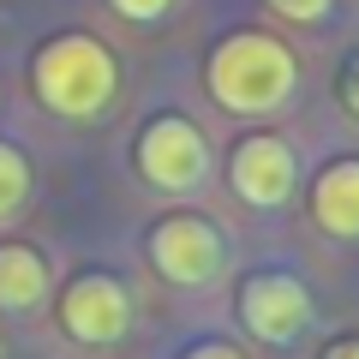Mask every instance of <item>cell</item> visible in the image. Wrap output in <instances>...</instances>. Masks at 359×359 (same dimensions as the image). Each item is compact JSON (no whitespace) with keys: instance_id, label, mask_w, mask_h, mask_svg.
<instances>
[{"instance_id":"1","label":"cell","mask_w":359,"mask_h":359,"mask_svg":"<svg viewBox=\"0 0 359 359\" xmlns=\"http://www.w3.org/2000/svg\"><path fill=\"white\" fill-rule=\"evenodd\" d=\"M294 84H299L294 54L264 30H233L210 54V96L228 114H276L294 96Z\"/></svg>"},{"instance_id":"2","label":"cell","mask_w":359,"mask_h":359,"mask_svg":"<svg viewBox=\"0 0 359 359\" xmlns=\"http://www.w3.org/2000/svg\"><path fill=\"white\" fill-rule=\"evenodd\" d=\"M30 84H36L42 108L66 120H90L114 102V84H120V66L114 54L102 48L96 36L84 30H66V36H48L30 60Z\"/></svg>"},{"instance_id":"3","label":"cell","mask_w":359,"mask_h":359,"mask_svg":"<svg viewBox=\"0 0 359 359\" xmlns=\"http://www.w3.org/2000/svg\"><path fill=\"white\" fill-rule=\"evenodd\" d=\"M138 174L150 180L156 192H192L198 180L210 174V144L192 120L162 114L138 132Z\"/></svg>"},{"instance_id":"4","label":"cell","mask_w":359,"mask_h":359,"mask_svg":"<svg viewBox=\"0 0 359 359\" xmlns=\"http://www.w3.org/2000/svg\"><path fill=\"white\" fill-rule=\"evenodd\" d=\"M132 323V299L126 287L114 282V276H102V269H84V276H72L60 294V330L72 335V341L84 347H108L120 341Z\"/></svg>"},{"instance_id":"5","label":"cell","mask_w":359,"mask_h":359,"mask_svg":"<svg viewBox=\"0 0 359 359\" xmlns=\"http://www.w3.org/2000/svg\"><path fill=\"white\" fill-rule=\"evenodd\" d=\"M150 264L162 269L174 287H204L222 269V233L204 216H168L150 233Z\"/></svg>"},{"instance_id":"6","label":"cell","mask_w":359,"mask_h":359,"mask_svg":"<svg viewBox=\"0 0 359 359\" xmlns=\"http://www.w3.org/2000/svg\"><path fill=\"white\" fill-rule=\"evenodd\" d=\"M240 318L257 341H294L311 323V294L299 276H282V269H264L240 287Z\"/></svg>"},{"instance_id":"7","label":"cell","mask_w":359,"mask_h":359,"mask_svg":"<svg viewBox=\"0 0 359 359\" xmlns=\"http://www.w3.org/2000/svg\"><path fill=\"white\" fill-rule=\"evenodd\" d=\"M228 180L233 192L257 210H276L294 198V180H299V162L282 138H269V132H252V138L233 144V162H228Z\"/></svg>"},{"instance_id":"8","label":"cell","mask_w":359,"mask_h":359,"mask_svg":"<svg viewBox=\"0 0 359 359\" xmlns=\"http://www.w3.org/2000/svg\"><path fill=\"white\" fill-rule=\"evenodd\" d=\"M311 216L335 240H359V162H330L311 186Z\"/></svg>"},{"instance_id":"9","label":"cell","mask_w":359,"mask_h":359,"mask_svg":"<svg viewBox=\"0 0 359 359\" xmlns=\"http://www.w3.org/2000/svg\"><path fill=\"white\" fill-rule=\"evenodd\" d=\"M48 299V264L30 240H0V311H36Z\"/></svg>"},{"instance_id":"10","label":"cell","mask_w":359,"mask_h":359,"mask_svg":"<svg viewBox=\"0 0 359 359\" xmlns=\"http://www.w3.org/2000/svg\"><path fill=\"white\" fill-rule=\"evenodd\" d=\"M30 198V162L18 156V144L0 138V222H13Z\"/></svg>"},{"instance_id":"11","label":"cell","mask_w":359,"mask_h":359,"mask_svg":"<svg viewBox=\"0 0 359 359\" xmlns=\"http://www.w3.org/2000/svg\"><path fill=\"white\" fill-rule=\"evenodd\" d=\"M282 18H294V25H318L323 13H330V0H269Z\"/></svg>"},{"instance_id":"12","label":"cell","mask_w":359,"mask_h":359,"mask_svg":"<svg viewBox=\"0 0 359 359\" xmlns=\"http://www.w3.org/2000/svg\"><path fill=\"white\" fill-rule=\"evenodd\" d=\"M108 6H114L120 18H132V25H150V18H162L174 0H108Z\"/></svg>"},{"instance_id":"13","label":"cell","mask_w":359,"mask_h":359,"mask_svg":"<svg viewBox=\"0 0 359 359\" xmlns=\"http://www.w3.org/2000/svg\"><path fill=\"white\" fill-rule=\"evenodd\" d=\"M186 359H245V353H240V347H228V341H198Z\"/></svg>"}]
</instances>
